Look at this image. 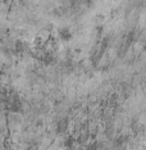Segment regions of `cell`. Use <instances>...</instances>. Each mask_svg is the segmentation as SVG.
<instances>
[{"instance_id": "6da1fadb", "label": "cell", "mask_w": 146, "mask_h": 150, "mask_svg": "<svg viewBox=\"0 0 146 150\" xmlns=\"http://www.w3.org/2000/svg\"><path fill=\"white\" fill-rule=\"evenodd\" d=\"M58 36H59V39L62 40V41L67 42V41H71V40H72L73 33L68 28H60L59 31H58Z\"/></svg>"}]
</instances>
